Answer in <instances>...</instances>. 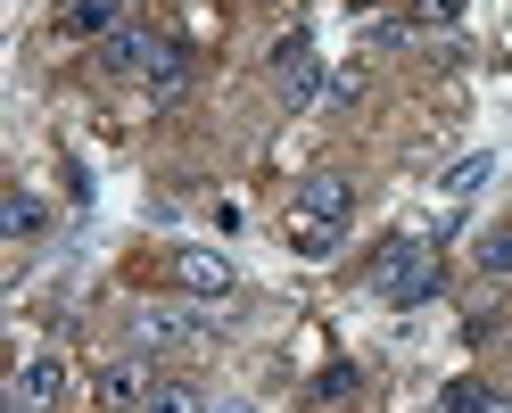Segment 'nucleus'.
<instances>
[{"mask_svg":"<svg viewBox=\"0 0 512 413\" xmlns=\"http://www.w3.org/2000/svg\"><path fill=\"white\" fill-rule=\"evenodd\" d=\"M58 34L67 42H108L116 34V0H75V9L58 17Z\"/></svg>","mask_w":512,"mask_h":413,"instance_id":"nucleus-9","label":"nucleus"},{"mask_svg":"<svg viewBox=\"0 0 512 413\" xmlns=\"http://www.w3.org/2000/svg\"><path fill=\"white\" fill-rule=\"evenodd\" d=\"M471 265L488 273V281H504V273H512V224H504V232H479V248H471Z\"/></svg>","mask_w":512,"mask_h":413,"instance_id":"nucleus-13","label":"nucleus"},{"mask_svg":"<svg viewBox=\"0 0 512 413\" xmlns=\"http://www.w3.org/2000/svg\"><path fill=\"white\" fill-rule=\"evenodd\" d=\"M149 364L141 356H116V364H100V380H91V413H141L149 405Z\"/></svg>","mask_w":512,"mask_h":413,"instance_id":"nucleus-6","label":"nucleus"},{"mask_svg":"<svg viewBox=\"0 0 512 413\" xmlns=\"http://www.w3.org/2000/svg\"><path fill=\"white\" fill-rule=\"evenodd\" d=\"M347 215H356V182L347 174H306L298 199H290V240L306 248V257H323V248H339Z\"/></svg>","mask_w":512,"mask_h":413,"instance_id":"nucleus-1","label":"nucleus"},{"mask_svg":"<svg viewBox=\"0 0 512 413\" xmlns=\"http://www.w3.org/2000/svg\"><path fill=\"white\" fill-rule=\"evenodd\" d=\"M438 413H512V397L488 389V380H455V389L438 397Z\"/></svg>","mask_w":512,"mask_h":413,"instance_id":"nucleus-10","label":"nucleus"},{"mask_svg":"<svg viewBox=\"0 0 512 413\" xmlns=\"http://www.w3.org/2000/svg\"><path fill=\"white\" fill-rule=\"evenodd\" d=\"M413 9H422L430 25H463V0H413Z\"/></svg>","mask_w":512,"mask_h":413,"instance_id":"nucleus-16","label":"nucleus"},{"mask_svg":"<svg viewBox=\"0 0 512 413\" xmlns=\"http://www.w3.org/2000/svg\"><path fill=\"white\" fill-rule=\"evenodd\" d=\"M166 281L182 298H232L240 290V273H232V257H215V248H174V265H166Z\"/></svg>","mask_w":512,"mask_h":413,"instance_id":"nucleus-5","label":"nucleus"},{"mask_svg":"<svg viewBox=\"0 0 512 413\" xmlns=\"http://www.w3.org/2000/svg\"><path fill=\"white\" fill-rule=\"evenodd\" d=\"M215 413H248V405H215Z\"/></svg>","mask_w":512,"mask_h":413,"instance_id":"nucleus-17","label":"nucleus"},{"mask_svg":"<svg viewBox=\"0 0 512 413\" xmlns=\"http://www.w3.org/2000/svg\"><path fill=\"white\" fill-rule=\"evenodd\" d=\"M58 397H67V364L58 356H25L17 380H9V413H50Z\"/></svg>","mask_w":512,"mask_h":413,"instance_id":"nucleus-7","label":"nucleus"},{"mask_svg":"<svg viewBox=\"0 0 512 413\" xmlns=\"http://www.w3.org/2000/svg\"><path fill=\"white\" fill-rule=\"evenodd\" d=\"M488 174H496V157H488V149H471V157H455V166H446V199H471V190L488 182Z\"/></svg>","mask_w":512,"mask_h":413,"instance_id":"nucleus-11","label":"nucleus"},{"mask_svg":"<svg viewBox=\"0 0 512 413\" xmlns=\"http://www.w3.org/2000/svg\"><path fill=\"white\" fill-rule=\"evenodd\" d=\"M273 83H281V100H290V108L314 100V83H323V75H314V42L306 34H290V42L273 50Z\"/></svg>","mask_w":512,"mask_h":413,"instance_id":"nucleus-8","label":"nucleus"},{"mask_svg":"<svg viewBox=\"0 0 512 413\" xmlns=\"http://www.w3.org/2000/svg\"><path fill=\"white\" fill-rule=\"evenodd\" d=\"M0 224H9V240H34L42 232V199L34 190H9V215H0Z\"/></svg>","mask_w":512,"mask_h":413,"instance_id":"nucleus-14","label":"nucleus"},{"mask_svg":"<svg viewBox=\"0 0 512 413\" xmlns=\"http://www.w3.org/2000/svg\"><path fill=\"white\" fill-rule=\"evenodd\" d=\"M141 413H207V397L190 389V380H157V389H149V405H141Z\"/></svg>","mask_w":512,"mask_h":413,"instance_id":"nucleus-12","label":"nucleus"},{"mask_svg":"<svg viewBox=\"0 0 512 413\" xmlns=\"http://www.w3.org/2000/svg\"><path fill=\"white\" fill-rule=\"evenodd\" d=\"M215 347V323L199 306H141L133 314V356H199Z\"/></svg>","mask_w":512,"mask_h":413,"instance_id":"nucleus-2","label":"nucleus"},{"mask_svg":"<svg viewBox=\"0 0 512 413\" xmlns=\"http://www.w3.org/2000/svg\"><path fill=\"white\" fill-rule=\"evenodd\" d=\"M314 397H323V405H331V397H356V364H331L323 380H314Z\"/></svg>","mask_w":512,"mask_h":413,"instance_id":"nucleus-15","label":"nucleus"},{"mask_svg":"<svg viewBox=\"0 0 512 413\" xmlns=\"http://www.w3.org/2000/svg\"><path fill=\"white\" fill-rule=\"evenodd\" d=\"M174 50H182V42H157L149 25H116V34L100 42V75H108V83H141V91H149L157 75H166V58H174Z\"/></svg>","mask_w":512,"mask_h":413,"instance_id":"nucleus-4","label":"nucleus"},{"mask_svg":"<svg viewBox=\"0 0 512 413\" xmlns=\"http://www.w3.org/2000/svg\"><path fill=\"white\" fill-rule=\"evenodd\" d=\"M364 281H372V298H389V306H422V298L438 290V257H430L422 240H389V248L372 257Z\"/></svg>","mask_w":512,"mask_h":413,"instance_id":"nucleus-3","label":"nucleus"}]
</instances>
